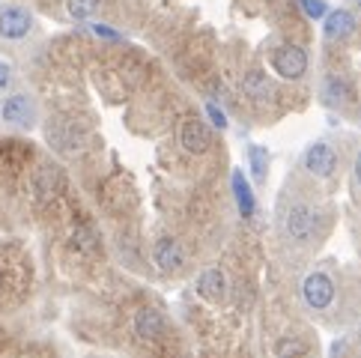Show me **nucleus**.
Instances as JSON below:
<instances>
[{
  "instance_id": "24",
  "label": "nucleus",
  "mask_w": 361,
  "mask_h": 358,
  "mask_svg": "<svg viewBox=\"0 0 361 358\" xmlns=\"http://www.w3.org/2000/svg\"><path fill=\"white\" fill-rule=\"evenodd\" d=\"M358 340H361V328H358Z\"/></svg>"
},
{
  "instance_id": "2",
  "label": "nucleus",
  "mask_w": 361,
  "mask_h": 358,
  "mask_svg": "<svg viewBox=\"0 0 361 358\" xmlns=\"http://www.w3.org/2000/svg\"><path fill=\"white\" fill-rule=\"evenodd\" d=\"M33 30V12L27 6L9 4L0 9V39L6 42H18Z\"/></svg>"
},
{
  "instance_id": "15",
  "label": "nucleus",
  "mask_w": 361,
  "mask_h": 358,
  "mask_svg": "<svg viewBox=\"0 0 361 358\" xmlns=\"http://www.w3.org/2000/svg\"><path fill=\"white\" fill-rule=\"evenodd\" d=\"M269 152L266 147L260 144H251L248 147V168H251V176H254V183H266V176H269Z\"/></svg>"
},
{
  "instance_id": "18",
  "label": "nucleus",
  "mask_w": 361,
  "mask_h": 358,
  "mask_svg": "<svg viewBox=\"0 0 361 358\" xmlns=\"http://www.w3.org/2000/svg\"><path fill=\"white\" fill-rule=\"evenodd\" d=\"M275 352H278V355H305V343H299V340H290V338H283V340H278Z\"/></svg>"
},
{
  "instance_id": "7",
  "label": "nucleus",
  "mask_w": 361,
  "mask_h": 358,
  "mask_svg": "<svg viewBox=\"0 0 361 358\" xmlns=\"http://www.w3.org/2000/svg\"><path fill=\"white\" fill-rule=\"evenodd\" d=\"M179 144H183L188 152L200 156V152H206V149L212 147V132H209V125H206L203 120H185L183 129H179Z\"/></svg>"
},
{
  "instance_id": "23",
  "label": "nucleus",
  "mask_w": 361,
  "mask_h": 358,
  "mask_svg": "<svg viewBox=\"0 0 361 358\" xmlns=\"http://www.w3.org/2000/svg\"><path fill=\"white\" fill-rule=\"evenodd\" d=\"M331 352H334V355H338V352H346V343H341V340H338V343L331 347Z\"/></svg>"
},
{
  "instance_id": "3",
  "label": "nucleus",
  "mask_w": 361,
  "mask_h": 358,
  "mask_svg": "<svg viewBox=\"0 0 361 358\" xmlns=\"http://www.w3.org/2000/svg\"><path fill=\"white\" fill-rule=\"evenodd\" d=\"M0 120H6L16 129H33L36 125V105L27 93H12L4 105H0Z\"/></svg>"
},
{
  "instance_id": "1",
  "label": "nucleus",
  "mask_w": 361,
  "mask_h": 358,
  "mask_svg": "<svg viewBox=\"0 0 361 358\" xmlns=\"http://www.w3.org/2000/svg\"><path fill=\"white\" fill-rule=\"evenodd\" d=\"M45 137H48L51 149L63 152V156H75V152L84 149V135L75 129L69 120H60V117L48 120L45 123Z\"/></svg>"
},
{
  "instance_id": "13",
  "label": "nucleus",
  "mask_w": 361,
  "mask_h": 358,
  "mask_svg": "<svg viewBox=\"0 0 361 358\" xmlns=\"http://www.w3.org/2000/svg\"><path fill=\"white\" fill-rule=\"evenodd\" d=\"M233 195H236V206H239V212L245 215V218H251L254 209H257V203H254V191H251L248 179H245L242 171H233Z\"/></svg>"
},
{
  "instance_id": "25",
  "label": "nucleus",
  "mask_w": 361,
  "mask_h": 358,
  "mask_svg": "<svg viewBox=\"0 0 361 358\" xmlns=\"http://www.w3.org/2000/svg\"><path fill=\"white\" fill-rule=\"evenodd\" d=\"M358 4H361V0H358Z\"/></svg>"
},
{
  "instance_id": "5",
  "label": "nucleus",
  "mask_w": 361,
  "mask_h": 358,
  "mask_svg": "<svg viewBox=\"0 0 361 358\" xmlns=\"http://www.w3.org/2000/svg\"><path fill=\"white\" fill-rule=\"evenodd\" d=\"M302 296H305V302H307V308H314V311L329 308L331 299H334V284H331V278H329L326 272L307 275L305 284H302Z\"/></svg>"
},
{
  "instance_id": "21",
  "label": "nucleus",
  "mask_w": 361,
  "mask_h": 358,
  "mask_svg": "<svg viewBox=\"0 0 361 358\" xmlns=\"http://www.w3.org/2000/svg\"><path fill=\"white\" fill-rule=\"evenodd\" d=\"M93 30H96L99 36H105V39H114V42L120 39V33H117V30H111V27H105V24H93Z\"/></svg>"
},
{
  "instance_id": "19",
  "label": "nucleus",
  "mask_w": 361,
  "mask_h": 358,
  "mask_svg": "<svg viewBox=\"0 0 361 358\" xmlns=\"http://www.w3.org/2000/svg\"><path fill=\"white\" fill-rule=\"evenodd\" d=\"M206 113H209V120L218 125V129H224V125H227V117H224V111L221 108H218V105H212V101H209V105H206Z\"/></svg>"
},
{
  "instance_id": "11",
  "label": "nucleus",
  "mask_w": 361,
  "mask_h": 358,
  "mask_svg": "<svg viewBox=\"0 0 361 358\" xmlns=\"http://www.w3.org/2000/svg\"><path fill=\"white\" fill-rule=\"evenodd\" d=\"M355 30V18L350 9H331L326 16V24H322V33H326V39L338 42V39H346Z\"/></svg>"
},
{
  "instance_id": "17",
  "label": "nucleus",
  "mask_w": 361,
  "mask_h": 358,
  "mask_svg": "<svg viewBox=\"0 0 361 358\" xmlns=\"http://www.w3.org/2000/svg\"><path fill=\"white\" fill-rule=\"evenodd\" d=\"M299 6L305 9V16H307V18H314V21H319V18H326V16H329L326 0H299Z\"/></svg>"
},
{
  "instance_id": "20",
  "label": "nucleus",
  "mask_w": 361,
  "mask_h": 358,
  "mask_svg": "<svg viewBox=\"0 0 361 358\" xmlns=\"http://www.w3.org/2000/svg\"><path fill=\"white\" fill-rule=\"evenodd\" d=\"M9 84H12V66L0 60V93H4V90H9Z\"/></svg>"
},
{
  "instance_id": "4",
  "label": "nucleus",
  "mask_w": 361,
  "mask_h": 358,
  "mask_svg": "<svg viewBox=\"0 0 361 358\" xmlns=\"http://www.w3.org/2000/svg\"><path fill=\"white\" fill-rule=\"evenodd\" d=\"M272 66L275 72L281 75V78H287V81H295V78H302V75L307 72V54H305V48L299 45H281L275 51V57H272Z\"/></svg>"
},
{
  "instance_id": "14",
  "label": "nucleus",
  "mask_w": 361,
  "mask_h": 358,
  "mask_svg": "<svg viewBox=\"0 0 361 358\" xmlns=\"http://www.w3.org/2000/svg\"><path fill=\"white\" fill-rule=\"evenodd\" d=\"M245 93H248L251 99H257V101H263V99L272 96V81L266 78V72L251 69L248 75H245Z\"/></svg>"
},
{
  "instance_id": "6",
  "label": "nucleus",
  "mask_w": 361,
  "mask_h": 358,
  "mask_svg": "<svg viewBox=\"0 0 361 358\" xmlns=\"http://www.w3.org/2000/svg\"><path fill=\"white\" fill-rule=\"evenodd\" d=\"M314 227H317V218H314V212L307 209L305 203H295V206H290L287 215H283V230H287V236L295 239V242L311 239Z\"/></svg>"
},
{
  "instance_id": "10",
  "label": "nucleus",
  "mask_w": 361,
  "mask_h": 358,
  "mask_svg": "<svg viewBox=\"0 0 361 358\" xmlns=\"http://www.w3.org/2000/svg\"><path fill=\"white\" fill-rule=\"evenodd\" d=\"M135 335L140 340H159L164 335V316L156 308H140L135 316Z\"/></svg>"
},
{
  "instance_id": "12",
  "label": "nucleus",
  "mask_w": 361,
  "mask_h": 358,
  "mask_svg": "<svg viewBox=\"0 0 361 358\" xmlns=\"http://www.w3.org/2000/svg\"><path fill=\"white\" fill-rule=\"evenodd\" d=\"M227 292V280L218 268H203L197 275V296L206 302H221Z\"/></svg>"
},
{
  "instance_id": "9",
  "label": "nucleus",
  "mask_w": 361,
  "mask_h": 358,
  "mask_svg": "<svg viewBox=\"0 0 361 358\" xmlns=\"http://www.w3.org/2000/svg\"><path fill=\"white\" fill-rule=\"evenodd\" d=\"M152 260H156V266L161 268L164 275H171L176 272V268H183V248H179V242L171 239V236H164L156 242V248H152Z\"/></svg>"
},
{
  "instance_id": "22",
  "label": "nucleus",
  "mask_w": 361,
  "mask_h": 358,
  "mask_svg": "<svg viewBox=\"0 0 361 358\" xmlns=\"http://www.w3.org/2000/svg\"><path fill=\"white\" fill-rule=\"evenodd\" d=\"M355 179H358V185H361V152H358V159H355Z\"/></svg>"
},
{
  "instance_id": "8",
  "label": "nucleus",
  "mask_w": 361,
  "mask_h": 358,
  "mask_svg": "<svg viewBox=\"0 0 361 358\" xmlns=\"http://www.w3.org/2000/svg\"><path fill=\"white\" fill-rule=\"evenodd\" d=\"M305 168L314 176H331L334 168H338V152H334L326 140H319V144H314L305 152Z\"/></svg>"
},
{
  "instance_id": "16",
  "label": "nucleus",
  "mask_w": 361,
  "mask_h": 358,
  "mask_svg": "<svg viewBox=\"0 0 361 358\" xmlns=\"http://www.w3.org/2000/svg\"><path fill=\"white\" fill-rule=\"evenodd\" d=\"M99 9V0H66V12L75 21H90Z\"/></svg>"
}]
</instances>
